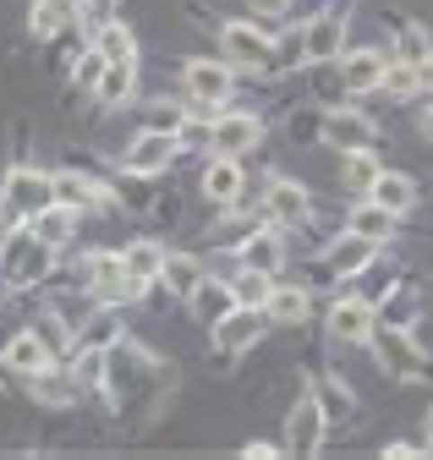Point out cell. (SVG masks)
Returning <instances> with one entry per match:
<instances>
[{
	"mask_svg": "<svg viewBox=\"0 0 433 460\" xmlns=\"http://www.w3.org/2000/svg\"><path fill=\"white\" fill-rule=\"evenodd\" d=\"M258 334H263V318H258V307H236L231 318H220V323H214V345H220L225 357H242V351H252V345H258Z\"/></svg>",
	"mask_w": 433,
	"mask_h": 460,
	"instance_id": "8992f818",
	"label": "cell"
},
{
	"mask_svg": "<svg viewBox=\"0 0 433 460\" xmlns=\"http://www.w3.org/2000/svg\"><path fill=\"white\" fill-rule=\"evenodd\" d=\"M187 302H192V313H198L203 323H220V318H231V313L242 307V302H236V285H225V279H203Z\"/></svg>",
	"mask_w": 433,
	"mask_h": 460,
	"instance_id": "30bf717a",
	"label": "cell"
},
{
	"mask_svg": "<svg viewBox=\"0 0 433 460\" xmlns=\"http://www.w3.org/2000/svg\"><path fill=\"white\" fill-rule=\"evenodd\" d=\"M258 137H263V127H258V115H220L214 121V148L220 154H247V148H258Z\"/></svg>",
	"mask_w": 433,
	"mask_h": 460,
	"instance_id": "9c48e42d",
	"label": "cell"
},
{
	"mask_svg": "<svg viewBox=\"0 0 433 460\" xmlns=\"http://www.w3.org/2000/svg\"><path fill=\"white\" fill-rule=\"evenodd\" d=\"M242 455H252V460H275V455H280V449H275V444H247V449H242Z\"/></svg>",
	"mask_w": 433,
	"mask_h": 460,
	"instance_id": "8d00e7d4",
	"label": "cell"
},
{
	"mask_svg": "<svg viewBox=\"0 0 433 460\" xmlns=\"http://www.w3.org/2000/svg\"><path fill=\"white\" fill-rule=\"evenodd\" d=\"M373 357L384 362V373H395V378H428V357L417 351V340L406 334V329H384V323H373Z\"/></svg>",
	"mask_w": 433,
	"mask_h": 460,
	"instance_id": "6da1fadb",
	"label": "cell"
},
{
	"mask_svg": "<svg viewBox=\"0 0 433 460\" xmlns=\"http://www.w3.org/2000/svg\"><path fill=\"white\" fill-rule=\"evenodd\" d=\"M220 44H225L231 61H236V66H247V72H269V66H275V44H269L258 28H247V22H225Z\"/></svg>",
	"mask_w": 433,
	"mask_h": 460,
	"instance_id": "3957f363",
	"label": "cell"
},
{
	"mask_svg": "<svg viewBox=\"0 0 433 460\" xmlns=\"http://www.w3.org/2000/svg\"><path fill=\"white\" fill-rule=\"evenodd\" d=\"M247 6H252L258 17H280V12L291 6V0H247Z\"/></svg>",
	"mask_w": 433,
	"mask_h": 460,
	"instance_id": "d590c367",
	"label": "cell"
},
{
	"mask_svg": "<svg viewBox=\"0 0 433 460\" xmlns=\"http://www.w3.org/2000/svg\"><path fill=\"white\" fill-rule=\"evenodd\" d=\"M428 83V72L422 66H411V61H395L390 55V72H384V93H395V99H411L417 88Z\"/></svg>",
	"mask_w": 433,
	"mask_h": 460,
	"instance_id": "cb8c5ba5",
	"label": "cell"
},
{
	"mask_svg": "<svg viewBox=\"0 0 433 460\" xmlns=\"http://www.w3.org/2000/svg\"><path fill=\"white\" fill-rule=\"evenodd\" d=\"M0 389H6V373H0Z\"/></svg>",
	"mask_w": 433,
	"mask_h": 460,
	"instance_id": "60d3db41",
	"label": "cell"
},
{
	"mask_svg": "<svg viewBox=\"0 0 433 460\" xmlns=\"http://www.w3.org/2000/svg\"><path fill=\"white\" fill-rule=\"evenodd\" d=\"M159 279H165L176 296H192L198 285H203V269H198L192 258H176V252H171V258H165V274H159Z\"/></svg>",
	"mask_w": 433,
	"mask_h": 460,
	"instance_id": "d4e9b609",
	"label": "cell"
},
{
	"mask_svg": "<svg viewBox=\"0 0 433 460\" xmlns=\"http://www.w3.org/2000/svg\"><path fill=\"white\" fill-rule=\"evenodd\" d=\"M56 198L61 203H72V208H99L104 198H99V187L93 181H83V176H72V170H66V176H56Z\"/></svg>",
	"mask_w": 433,
	"mask_h": 460,
	"instance_id": "f546056e",
	"label": "cell"
},
{
	"mask_svg": "<svg viewBox=\"0 0 433 460\" xmlns=\"http://www.w3.org/2000/svg\"><path fill=\"white\" fill-rule=\"evenodd\" d=\"M28 225H33V236H39V242H49V247H61V242L72 236V225H77V208L56 198V203H44V208H39V214H33Z\"/></svg>",
	"mask_w": 433,
	"mask_h": 460,
	"instance_id": "4fadbf2b",
	"label": "cell"
},
{
	"mask_svg": "<svg viewBox=\"0 0 433 460\" xmlns=\"http://www.w3.org/2000/svg\"><path fill=\"white\" fill-rule=\"evenodd\" d=\"M390 225H395V214H390L384 203H367V208L351 214V230H357V236H367V242H384Z\"/></svg>",
	"mask_w": 433,
	"mask_h": 460,
	"instance_id": "603a6c76",
	"label": "cell"
},
{
	"mask_svg": "<svg viewBox=\"0 0 433 460\" xmlns=\"http://www.w3.org/2000/svg\"><path fill=\"white\" fill-rule=\"evenodd\" d=\"M176 148H181V143H176L171 132H143V137L121 154V164L132 170V176H154V170H165V164H171Z\"/></svg>",
	"mask_w": 433,
	"mask_h": 460,
	"instance_id": "52a82bcc",
	"label": "cell"
},
{
	"mask_svg": "<svg viewBox=\"0 0 433 460\" xmlns=\"http://www.w3.org/2000/svg\"><path fill=\"white\" fill-rule=\"evenodd\" d=\"M340 176H346V187H351V192H373V181L384 176V170L373 164V154H367V148H357V154H346V170H340Z\"/></svg>",
	"mask_w": 433,
	"mask_h": 460,
	"instance_id": "83f0119b",
	"label": "cell"
},
{
	"mask_svg": "<svg viewBox=\"0 0 433 460\" xmlns=\"http://www.w3.org/2000/svg\"><path fill=\"white\" fill-rule=\"evenodd\" d=\"M340 39H346V17L323 12V17L307 28V39H302V44H307V61H318V66L335 61V55H340Z\"/></svg>",
	"mask_w": 433,
	"mask_h": 460,
	"instance_id": "7c38bea8",
	"label": "cell"
},
{
	"mask_svg": "<svg viewBox=\"0 0 433 460\" xmlns=\"http://www.w3.org/2000/svg\"><path fill=\"white\" fill-rule=\"evenodd\" d=\"M313 394H318V406L330 411V417H346V411L357 406V400H351V389H346L340 378H318V384H313Z\"/></svg>",
	"mask_w": 433,
	"mask_h": 460,
	"instance_id": "d6a6232c",
	"label": "cell"
},
{
	"mask_svg": "<svg viewBox=\"0 0 433 460\" xmlns=\"http://www.w3.org/2000/svg\"><path fill=\"white\" fill-rule=\"evenodd\" d=\"M422 137H428V143H433V104H428V110H422Z\"/></svg>",
	"mask_w": 433,
	"mask_h": 460,
	"instance_id": "74e56055",
	"label": "cell"
},
{
	"mask_svg": "<svg viewBox=\"0 0 433 460\" xmlns=\"http://www.w3.org/2000/svg\"><path fill=\"white\" fill-rule=\"evenodd\" d=\"M127 274H137L143 285H148V279H159V274H165V252H159L154 242H137V247H127Z\"/></svg>",
	"mask_w": 433,
	"mask_h": 460,
	"instance_id": "4316f807",
	"label": "cell"
},
{
	"mask_svg": "<svg viewBox=\"0 0 433 460\" xmlns=\"http://www.w3.org/2000/svg\"><path fill=\"white\" fill-rule=\"evenodd\" d=\"M61 17H66V0H44V6L33 12V39H49L61 28Z\"/></svg>",
	"mask_w": 433,
	"mask_h": 460,
	"instance_id": "836d02e7",
	"label": "cell"
},
{
	"mask_svg": "<svg viewBox=\"0 0 433 460\" xmlns=\"http://www.w3.org/2000/svg\"><path fill=\"white\" fill-rule=\"evenodd\" d=\"M318 132H323V143L340 148V154H357V148H367L378 137V127L367 121V115H357V110H330L318 121Z\"/></svg>",
	"mask_w": 433,
	"mask_h": 460,
	"instance_id": "277c9868",
	"label": "cell"
},
{
	"mask_svg": "<svg viewBox=\"0 0 433 460\" xmlns=\"http://www.w3.org/2000/svg\"><path fill=\"white\" fill-rule=\"evenodd\" d=\"M203 192H208L214 203H236V192H242V164H236L231 154H220V159L203 170Z\"/></svg>",
	"mask_w": 433,
	"mask_h": 460,
	"instance_id": "2e32d148",
	"label": "cell"
},
{
	"mask_svg": "<svg viewBox=\"0 0 433 460\" xmlns=\"http://www.w3.org/2000/svg\"><path fill=\"white\" fill-rule=\"evenodd\" d=\"M428 444H433V411H428Z\"/></svg>",
	"mask_w": 433,
	"mask_h": 460,
	"instance_id": "ab89813d",
	"label": "cell"
},
{
	"mask_svg": "<svg viewBox=\"0 0 433 460\" xmlns=\"http://www.w3.org/2000/svg\"><path fill=\"white\" fill-rule=\"evenodd\" d=\"M104 104H121L127 93H132V61H110L104 66V77H99V88H93Z\"/></svg>",
	"mask_w": 433,
	"mask_h": 460,
	"instance_id": "f1b7e54d",
	"label": "cell"
},
{
	"mask_svg": "<svg viewBox=\"0 0 433 460\" xmlns=\"http://www.w3.org/2000/svg\"><path fill=\"white\" fill-rule=\"evenodd\" d=\"M373 203H384L390 214H406V208L417 203V187H411L406 176H390V170H384V176L373 181Z\"/></svg>",
	"mask_w": 433,
	"mask_h": 460,
	"instance_id": "ffe728a7",
	"label": "cell"
},
{
	"mask_svg": "<svg viewBox=\"0 0 433 460\" xmlns=\"http://www.w3.org/2000/svg\"><path fill=\"white\" fill-rule=\"evenodd\" d=\"M242 263H247V269H263V274H275V269H280V236H263V230H258L252 242H242Z\"/></svg>",
	"mask_w": 433,
	"mask_h": 460,
	"instance_id": "7402d4cb",
	"label": "cell"
},
{
	"mask_svg": "<svg viewBox=\"0 0 433 460\" xmlns=\"http://www.w3.org/2000/svg\"><path fill=\"white\" fill-rule=\"evenodd\" d=\"M104 66H110V61H104V55H99V49H88V55H83V61H77V88H99V77H104Z\"/></svg>",
	"mask_w": 433,
	"mask_h": 460,
	"instance_id": "e575fe53",
	"label": "cell"
},
{
	"mask_svg": "<svg viewBox=\"0 0 433 460\" xmlns=\"http://www.w3.org/2000/svg\"><path fill=\"white\" fill-rule=\"evenodd\" d=\"M330 329H335V340H367L373 334V313H367V302H335V313H330Z\"/></svg>",
	"mask_w": 433,
	"mask_h": 460,
	"instance_id": "ac0fdd59",
	"label": "cell"
},
{
	"mask_svg": "<svg viewBox=\"0 0 433 460\" xmlns=\"http://www.w3.org/2000/svg\"><path fill=\"white\" fill-rule=\"evenodd\" d=\"M395 61H411V66L433 72V39H428L422 22H406V28H401V39H395Z\"/></svg>",
	"mask_w": 433,
	"mask_h": 460,
	"instance_id": "d6986e66",
	"label": "cell"
},
{
	"mask_svg": "<svg viewBox=\"0 0 433 460\" xmlns=\"http://www.w3.org/2000/svg\"><path fill=\"white\" fill-rule=\"evenodd\" d=\"M28 389L39 394V400H49V406H61V400H72L77 389L61 378V367H44V373H28Z\"/></svg>",
	"mask_w": 433,
	"mask_h": 460,
	"instance_id": "1f68e13d",
	"label": "cell"
},
{
	"mask_svg": "<svg viewBox=\"0 0 433 460\" xmlns=\"http://www.w3.org/2000/svg\"><path fill=\"white\" fill-rule=\"evenodd\" d=\"M187 93L198 104H225L231 99V66L225 61H187Z\"/></svg>",
	"mask_w": 433,
	"mask_h": 460,
	"instance_id": "ba28073f",
	"label": "cell"
},
{
	"mask_svg": "<svg viewBox=\"0 0 433 460\" xmlns=\"http://www.w3.org/2000/svg\"><path fill=\"white\" fill-rule=\"evenodd\" d=\"M269 296H275V279H269L263 269H247V274L236 279V302H242V307H269Z\"/></svg>",
	"mask_w": 433,
	"mask_h": 460,
	"instance_id": "4dcf8cb0",
	"label": "cell"
},
{
	"mask_svg": "<svg viewBox=\"0 0 433 460\" xmlns=\"http://www.w3.org/2000/svg\"><path fill=\"white\" fill-rule=\"evenodd\" d=\"M367 263H373V242L357 236V230H346V236L330 247V269H335V274H362Z\"/></svg>",
	"mask_w": 433,
	"mask_h": 460,
	"instance_id": "e0dca14e",
	"label": "cell"
},
{
	"mask_svg": "<svg viewBox=\"0 0 433 460\" xmlns=\"http://www.w3.org/2000/svg\"><path fill=\"white\" fill-rule=\"evenodd\" d=\"M384 72H390V61H384L378 49H357V55H346V61H340V77H346V88H351V93L384 88Z\"/></svg>",
	"mask_w": 433,
	"mask_h": 460,
	"instance_id": "8fae6325",
	"label": "cell"
},
{
	"mask_svg": "<svg viewBox=\"0 0 433 460\" xmlns=\"http://www.w3.org/2000/svg\"><path fill=\"white\" fill-rule=\"evenodd\" d=\"M110 6H116V0H88V12H93V17H104Z\"/></svg>",
	"mask_w": 433,
	"mask_h": 460,
	"instance_id": "f35d334b",
	"label": "cell"
},
{
	"mask_svg": "<svg viewBox=\"0 0 433 460\" xmlns=\"http://www.w3.org/2000/svg\"><path fill=\"white\" fill-rule=\"evenodd\" d=\"M93 49L104 55V61H132V55H137V39H132V28H121V22H104Z\"/></svg>",
	"mask_w": 433,
	"mask_h": 460,
	"instance_id": "44dd1931",
	"label": "cell"
},
{
	"mask_svg": "<svg viewBox=\"0 0 433 460\" xmlns=\"http://www.w3.org/2000/svg\"><path fill=\"white\" fill-rule=\"evenodd\" d=\"M6 367H17V373H44V367H56L49 362V340L44 334H17L12 345H6Z\"/></svg>",
	"mask_w": 433,
	"mask_h": 460,
	"instance_id": "5bb4252c",
	"label": "cell"
},
{
	"mask_svg": "<svg viewBox=\"0 0 433 460\" xmlns=\"http://www.w3.org/2000/svg\"><path fill=\"white\" fill-rule=\"evenodd\" d=\"M307 313H313L307 291H291V285H286V291H275V296H269V318H275V323H302Z\"/></svg>",
	"mask_w": 433,
	"mask_h": 460,
	"instance_id": "484cf974",
	"label": "cell"
},
{
	"mask_svg": "<svg viewBox=\"0 0 433 460\" xmlns=\"http://www.w3.org/2000/svg\"><path fill=\"white\" fill-rule=\"evenodd\" d=\"M269 219L275 225H302L307 219V192L296 181H269Z\"/></svg>",
	"mask_w": 433,
	"mask_h": 460,
	"instance_id": "9a60e30c",
	"label": "cell"
},
{
	"mask_svg": "<svg viewBox=\"0 0 433 460\" xmlns=\"http://www.w3.org/2000/svg\"><path fill=\"white\" fill-rule=\"evenodd\" d=\"M323 422H330V411L318 406V394H302L296 406H291V417H286V449L291 455H318Z\"/></svg>",
	"mask_w": 433,
	"mask_h": 460,
	"instance_id": "7a4b0ae2",
	"label": "cell"
},
{
	"mask_svg": "<svg viewBox=\"0 0 433 460\" xmlns=\"http://www.w3.org/2000/svg\"><path fill=\"white\" fill-rule=\"evenodd\" d=\"M49 198H56V176H39V170H12L6 176V203H12V214H39Z\"/></svg>",
	"mask_w": 433,
	"mask_h": 460,
	"instance_id": "5b68a950",
	"label": "cell"
}]
</instances>
